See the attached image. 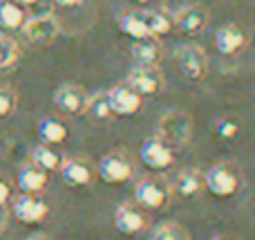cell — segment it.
Segmentation results:
<instances>
[{"mask_svg":"<svg viewBox=\"0 0 255 240\" xmlns=\"http://www.w3.org/2000/svg\"><path fill=\"white\" fill-rule=\"evenodd\" d=\"M215 130H217V135H220L222 139H233L235 135L240 133V126L235 124V121H231V119H224V121H217Z\"/></svg>","mask_w":255,"mask_h":240,"instance_id":"28","label":"cell"},{"mask_svg":"<svg viewBox=\"0 0 255 240\" xmlns=\"http://www.w3.org/2000/svg\"><path fill=\"white\" fill-rule=\"evenodd\" d=\"M85 112L94 117V119H108L112 115L110 110V101H108V92H101V94H94V97H88V108Z\"/></svg>","mask_w":255,"mask_h":240,"instance_id":"25","label":"cell"},{"mask_svg":"<svg viewBox=\"0 0 255 240\" xmlns=\"http://www.w3.org/2000/svg\"><path fill=\"white\" fill-rule=\"evenodd\" d=\"M244 31L238 25H224L215 34V47L224 56H233L244 47Z\"/></svg>","mask_w":255,"mask_h":240,"instance_id":"13","label":"cell"},{"mask_svg":"<svg viewBox=\"0 0 255 240\" xmlns=\"http://www.w3.org/2000/svg\"><path fill=\"white\" fill-rule=\"evenodd\" d=\"M108 101H110L112 115L130 117L139 112L141 108V94L134 92L130 85H117V88L108 90Z\"/></svg>","mask_w":255,"mask_h":240,"instance_id":"8","label":"cell"},{"mask_svg":"<svg viewBox=\"0 0 255 240\" xmlns=\"http://www.w3.org/2000/svg\"><path fill=\"white\" fill-rule=\"evenodd\" d=\"M27 240H49V238L45 236V234H34V236H29Z\"/></svg>","mask_w":255,"mask_h":240,"instance_id":"31","label":"cell"},{"mask_svg":"<svg viewBox=\"0 0 255 240\" xmlns=\"http://www.w3.org/2000/svg\"><path fill=\"white\" fill-rule=\"evenodd\" d=\"M38 137H40V142L47 144V146L63 144L67 139V128H65V124H63V121L49 117V119H43L38 124Z\"/></svg>","mask_w":255,"mask_h":240,"instance_id":"19","label":"cell"},{"mask_svg":"<svg viewBox=\"0 0 255 240\" xmlns=\"http://www.w3.org/2000/svg\"><path fill=\"white\" fill-rule=\"evenodd\" d=\"M119 31H121V34H126V36H130L132 40L150 36L148 34V27L143 25V20L139 18V13H136V11L124 13V16L119 18Z\"/></svg>","mask_w":255,"mask_h":240,"instance_id":"23","label":"cell"},{"mask_svg":"<svg viewBox=\"0 0 255 240\" xmlns=\"http://www.w3.org/2000/svg\"><path fill=\"white\" fill-rule=\"evenodd\" d=\"M18 187L25 193H40L47 187V173L34 164L25 166V169H20V173H18Z\"/></svg>","mask_w":255,"mask_h":240,"instance_id":"18","label":"cell"},{"mask_svg":"<svg viewBox=\"0 0 255 240\" xmlns=\"http://www.w3.org/2000/svg\"><path fill=\"white\" fill-rule=\"evenodd\" d=\"M139 18L143 20V25L148 27V34L150 36H163L170 31L172 20L168 16H163L161 11H136Z\"/></svg>","mask_w":255,"mask_h":240,"instance_id":"22","label":"cell"},{"mask_svg":"<svg viewBox=\"0 0 255 240\" xmlns=\"http://www.w3.org/2000/svg\"><path fill=\"white\" fill-rule=\"evenodd\" d=\"M215 240H224V238H215Z\"/></svg>","mask_w":255,"mask_h":240,"instance_id":"35","label":"cell"},{"mask_svg":"<svg viewBox=\"0 0 255 240\" xmlns=\"http://www.w3.org/2000/svg\"><path fill=\"white\" fill-rule=\"evenodd\" d=\"M88 97L90 94L81 85L67 83V85L56 88V92H54V106L61 112H67V115H81L88 108Z\"/></svg>","mask_w":255,"mask_h":240,"instance_id":"7","label":"cell"},{"mask_svg":"<svg viewBox=\"0 0 255 240\" xmlns=\"http://www.w3.org/2000/svg\"><path fill=\"white\" fill-rule=\"evenodd\" d=\"M2 232H4V218L0 216V234H2Z\"/></svg>","mask_w":255,"mask_h":240,"instance_id":"33","label":"cell"},{"mask_svg":"<svg viewBox=\"0 0 255 240\" xmlns=\"http://www.w3.org/2000/svg\"><path fill=\"white\" fill-rule=\"evenodd\" d=\"M9 198H11V189H9V184L4 182L2 178H0V207L7 205Z\"/></svg>","mask_w":255,"mask_h":240,"instance_id":"29","label":"cell"},{"mask_svg":"<svg viewBox=\"0 0 255 240\" xmlns=\"http://www.w3.org/2000/svg\"><path fill=\"white\" fill-rule=\"evenodd\" d=\"M130 54L139 65H157L161 61V45L154 36L134 38L130 45Z\"/></svg>","mask_w":255,"mask_h":240,"instance_id":"12","label":"cell"},{"mask_svg":"<svg viewBox=\"0 0 255 240\" xmlns=\"http://www.w3.org/2000/svg\"><path fill=\"white\" fill-rule=\"evenodd\" d=\"M150 240H190V234L177 223H161L152 229Z\"/></svg>","mask_w":255,"mask_h":240,"instance_id":"24","label":"cell"},{"mask_svg":"<svg viewBox=\"0 0 255 240\" xmlns=\"http://www.w3.org/2000/svg\"><path fill=\"white\" fill-rule=\"evenodd\" d=\"M61 155H58L54 148H49L47 144H43V146H36L34 153H31V164L38 166V169H43L45 173L47 171H58V166H61Z\"/></svg>","mask_w":255,"mask_h":240,"instance_id":"21","label":"cell"},{"mask_svg":"<svg viewBox=\"0 0 255 240\" xmlns=\"http://www.w3.org/2000/svg\"><path fill=\"white\" fill-rule=\"evenodd\" d=\"M175 25L179 27L184 34H199V31L208 25V13L204 11L202 7L188 4V7H184V9H179V11H177Z\"/></svg>","mask_w":255,"mask_h":240,"instance_id":"14","label":"cell"},{"mask_svg":"<svg viewBox=\"0 0 255 240\" xmlns=\"http://www.w3.org/2000/svg\"><path fill=\"white\" fill-rule=\"evenodd\" d=\"M58 171H61L63 182H65L67 187H88L94 175L92 169L81 160H63Z\"/></svg>","mask_w":255,"mask_h":240,"instance_id":"16","label":"cell"},{"mask_svg":"<svg viewBox=\"0 0 255 240\" xmlns=\"http://www.w3.org/2000/svg\"><path fill=\"white\" fill-rule=\"evenodd\" d=\"M115 227L119 234L134 236V234H139L141 229L145 227V218L141 216V211L134 209V207L121 205V207H117V211H115Z\"/></svg>","mask_w":255,"mask_h":240,"instance_id":"15","label":"cell"},{"mask_svg":"<svg viewBox=\"0 0 255 240\" xmlns=\"http://www.w3.org/2000/svg\"><path fill=\"white\" fill-rule=\"evenodd\" d=\"M134 2H148V0H134Z\"/></svg>","mask_w":255,"mask_h":240,"instance_id":"34","label":"cell"},{"mask_svg":"<svg viewBox=\"0 0 255 240\" xmlns=\"http://www.w3.org/2000/svg\"><path fill=\"white\" fill-rule=\"evenodd\" d=\"M47 211H49L47 205H45L40 198H36L34 193H25V196H20V198L13 200V216L25 225L43 223L45 216H47Z\"/></svg>","mask_w":255,"mask_h":240,"instance_id":"10","label":"cell"},{"mask_svg":"<svg viewBox=\"0 0 255 240\" xmlns=\"http://www.w3.org/2000/svg\"><path fill=\"white\" fill-rule=\"evenodd\" d=\"M20 29H22V34H25V38L29 40V43L47 45L58 36L61 25H58V18L54 16V13H38V16L25 18V22H22Z\"/></svg>","mask_w":255,"mask_h":240,"instance_id":"3","label":"cell"},{"mask_svg":"<svg viewBox=\"0 0 255 240\" xmlns=\"http://www.w3.org/2000/svg\"><path fill=\"white\" fill-rule=\"evenodd\" d=\"M25 22V11L22 4L16 0H0V27L4 29H20Z\"/></svg>","mask_w":255,"mask_h":240,"instance_id":"20","label":"cell"},{"mask_svg":"<svg viewBox=\"0 0 255 240\" xmlns=\"http://www.w3.org/2000/svg\"><path fill=\"white\" fill-rule=\"evenodd\" d=\"M175 61H177V67L181 70V74L190 81H202L208 72L206 52L199 45H193V43L179 45L175 49Z\"/></svg>","mask_w":255,"mask_h":240,"instance_id":"2","label":"cell"},{"mask_svg":"<svg viewBox=\"0 0 255 240\" xmlns=\"http://www.w3.org/2000/svg\"><path fill=\"white\" fill-rule=\"evenodd\" d=\"M99 178L106 184H121L132 178V166L121 153H110L99 162Z\"/></svg>","mask_w":255,"mask_h":240,"instance_id":"9","label":"cell"},{"mask_svg":"<svg viewBox=\"0 0 255 240\" xmlns=\"http://www.w3.org/2000/svg\"><path fill=\"white\" fill-rule=\"evenodd\" d=\"M172 189L179 193L181 198H195L204 191V175L197 171H181L175 180H172Z\"/></svg>","mask_w":255,"mask_h":240,"instance_id":"17","label":"cell"},{"mask_svg":"<svg viewBox=\"0 0 255 240\" xmlns=\"http://www.w3.org/2000/svg\"><path fill=\"white\" fill-rule=\"evenodd\" d=\"M18 61V45L9 36L0 34V67H9Z\"/></svg>","mask_w":255,"mask_h":240,"instance_id":"26","label":"cell"},{"mask_svg":"<svg viewBox=\"0 0 255 240\" xmlns=\"http://www.w3.org/2000/svg\"><path fill=\"white\" fill-rule=\"evenodd\" d=\"M204 187L217 198H231L238 193L240 180L235 175V171L226 164H215L208 169V173L204 175Z\"/></svg>","mask_w":255,"mask_h":240,"instance_id":"4","label":"cell"},{"mask_svg":"<svg viewBox=\"0 0 255 240\" xmlns=\"http://www.w3.org/2000/svg\"><path fill=\"white\" fill-rule=\"evenodd\" d=\"M139 155H141V162L152 171H163L172 164V151L161 139H145Z\"/></svg>","mask_w":255,"mask_h":240,"instance_id":"11","label":"cell"},{"mask_svg":"<svg viewBox=\"0 0 255 240\" xmlns=\"http://www.w3.org/2000/svg\"><path fill=\"white\" fill-rule=\"evenodd\" d=\"M16 110V92L9 88H0V117H9Z\"/></svg>","mask_w":255,"mask_h":240,"instance_id":"27","label":"cell"},{"mask_svg":"<svg viewBox=\"0 0 255 240\" xmlns=\"http://www.w3.org/2000/svg\"><path fill=\"white\" fill-rule=\"evenodd\" d=\"M16 2H18V4H36L38 0H16Z\"/></svg>","mask_w":255,"mask_h":240,"instance_id":"32","label":"cell"},{"mask_svg":"<svg viewBox=\"0 0 255 240\" xmlns=\"http://www.w3.org/2000/svg\"><path fill=\"white\" fill-rule=\"evenodd\" d=\"M157 130L161 142H166L168 146H186L193 137V119L188 112L175 108V110H168L166 115H161Z\"/></svg>","mask_w":255,"mask_h":240,"instance_id":"1","label":"cell"},{"mask_svg":"<svg viewBox=\"0 0 255 240\" xmlns=\"http://www.w3.org/2000/svg\"><path fill=\"white\" fill-rule=\"evenodd\" d=\"M128 85H130L134 92H139L141 97L145 94H157L163 88V79L159 74L157 65H136L130 70L128 74Z\"/></svg>","mask_w":255,"mask_h":240,"instance_id":"5","label":"cell"},{"mask_svg":"<svg viewBox=\"0 0 255 240\" xmlns=\"http://www.w3.org/2000/svg\"><path fill=\"white\" fill-rule=\"evenodd\" d=\"M56 4H61V7H74V4H79L81 0H54Z\"/></svg>","mask_w":255,"mask_h":240,"instance_id":"30","label":"cell"},{"mask_svg":"<svg viewBox=\"0 0 255 240\" xmlns=\"http://www.w3.org/2000/svg\"><path fill=\"white\" fill-rule=\"evenodd\" d=\"M168 198H170V189L161 180H141L134 187L136 205L145 207V209H161L166 207Z\"/></svg>","mask_w":255,"mask_h":240,"instance_id":"6","label":"cell"}]
</instances>
